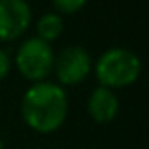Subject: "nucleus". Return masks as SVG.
I'll use <instances>...</instances> for the list:
<instances>
[{
  "mask_svg": "<svg viewBox=\"0 0 149 149\" xmlns=\"http://www.w3.org/2000/svg\"><path fill=\"white\" fill-rule=\"evenodd\" d=\"M21 115L23 121L40 134L58 130L68 115V96L64 89L51 81L34 83L23 95Z\"/></svg>",
  "mask_w": 149,
  "mask_h": 149,
  "instance_id": "obj_1",
  "label": "nucleus"
},
{
  "mask_svg": "<svg viewBox=\"0 0 149 149\" xmlns=\"http://www.w3.org/2000/svg\"><path fill=\"white\" fill-rule=\"evenodd\" d=\"M95 72L100 81V87L113 91V89L128 87L138 79L142 72V61L130 49L111 47L100 55Z\"/></svg>",
  "mask_w": 149,
  "mask_h": 149,
  "instance_id": "obj_2",
  "label": "nucleus"
},
{
  "mask_svg": "<svg viewBox=\"0 0 149 149\" xmlns=\"http://www.w3.org/2000/svg\"><path fill=\"white\" fill-rule=\"evenodd\" d=\"M55 62V53L47 42L40 38H29L15 55V66L25 79L32 83L45 81Z\"/></svg>",
  "mask_w": 149,
  "mask_h": 149,
  "instance_id": "obj_3",
  "label": "nucleus"
},
{
  "mask_svg": "<svg viewBox=\"0 0 149 149\" xmlns=\"http://www.w3.org/2000/svg\"><path fill=\"white\" fill-rule=\"evenodd\" d=\"M93 68V58L89 51L81 45H70L64 47L55 57L53 70L62 85H77L89 76Z\"/></svg>",
  "mask_w": 149,
  "mask_h": 149,
  "instance_id": "obj_4",
  "label": "nucleus"
},
{
  "mask_svg": "<svg viewBox=\"0 0 149 149\" xmlns=\"http://www.w3.org/2000/svg\"><path fill=\"white\" fill-rule=\"evenodd\" d=\"M32 11L26 0H0V42H11L26 32Z\"/></svg>",
  "mask_w": 149,
  "mask_h": 149,
  "instance_id": "obj_5",
  "label": "nucleus"
},
{
  "mask_svg": "<svg viewBox=\"0 0 149 149\" xmlns=\"http://www.w3.org/2000/svg\"><path fill=\"white\" fill-rule=\"evenodd\" d=\"M87 111L96 123L100 125L111 123L119 113V98L111 89L98 85L87 100Z\"/></svg>",
  "mask_w": 149,
  "mask_h": 149,
  "instance_id": "obj_6",
  "label": "nucleus"
},
{
  "mask_svg": "<svg viewBox=\"0 0 149 149\" xmlns=\"http://www.w3.org/2000/svg\"><path fill=\"white\" fill-rule=\"evenodd\" d=\"M62 29H64V23H62V17H58V13H45L38 19V36L40 40L51 44L53 40H57L58 36L62 34Z\"/></svg>",
  "mask_w": 149,
  "mask_h": 149,
  "instance_id": "obj_7",
  "label": "nucleus"
},
{
  "mask_svg": "<svg viewBox=\"0 0 149 149\" xmlns=\"http://www.w3.org/2000/svg\"><path fill=\"white\" fill-rule=\"evenodd\" d=\"M55 6V10L58 11V13H76V11H79L81 8L87 4V0H51Z\"/></svg>",
  "mask_w": 149,
  "mask_h": 149,
  "instance_id": "obj_8",
  "label": "nucleus"
},
{
  "mask_svg": "<svg viewBox=\"0 0 149 149\" xmlns=\"http://www.w3.org/2000/svg\"><path fill=\"white\" fill-rule=\"evenodd\" d=\"M10 68H11V61L8 57V53L4 49H0V81L10 74Z\"/></svg>",
  "mask_w": 149,
  "mask_h": 149,
  "instance_id": "obj_9",
  "label": "nucleus"
},
{
  "mask_svg": "<svg viewBox=\"0 0 149 149\" xmlns=\"http://www.w3.org/2000/svg\"><path fill=\"white\" fill-rule=\"evenodd\" d=\"M0 149H4V142H2V138H0Z\"/></svg>",
  "mask_w": 149,
  "mask_h": 149,
  "instance_id": "obj_10",
  "label": "nucleus"
}]
</instances>
